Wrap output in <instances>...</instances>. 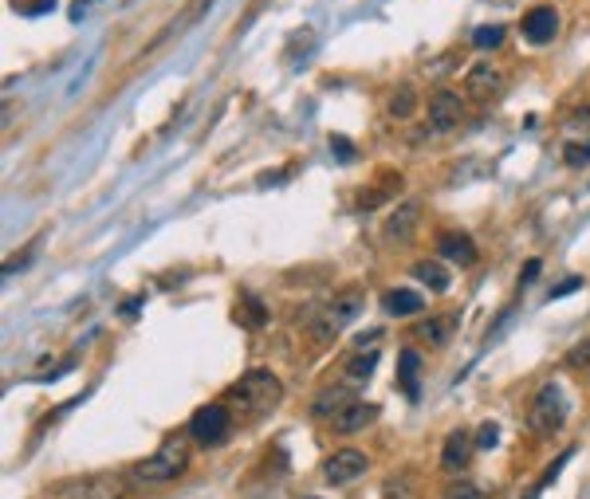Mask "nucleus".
<instances>
[{
    "instance_id": "nucleus-1",
    "label": "nucleus",
    "mask_w": 590,
    "mask_h": 499,
    "mask_svg": "<svg viewBox=\"0 0 590 499\" xmlns=\"http://www.w3.org/2000/svg\"><path fill=\"white\" fill-rule=\"evenodd\" d=\"M224 401H229V409L244 413V417H264L283 401V382L271 370H248L229 386Z\"/></svg>"
},
{
    "instance_id": "nucleus-2",
    "label": "nucleus",
    "mask_w": 590,
    "mask_h": 499,
    "mask_svg": "<svg viewBox=\"0 0 590 499\" xmlns=\"http://www.w3.org/2000/svg\"><path fill=\"white\" fill-rule=\"evenodd\" d=\"M185 468H189V441L185 436H170V441H162L158 453H150L146 460H138L130 468V484L134 488H162V484L182 480Z\"/></svg>"
},
{
    "instance_id": "nucleus-3",
    "label": "nucleus",
    "mask_w": 590,
    "mask_h": 499,
    "mask_svg": "<svg viewBox=\"0 0 590 499\" xmlns=\"http://www.w3.org/2000/svg\"><path fill=\"white\" fill-rule=\"evenodd\" d=\"M126 480L118 472H91V476H71L52 484L40 499H123Z\"/></svg>"
},
{
    "instance_id": "nucleus-4",
    "label": "nucleus",
    "mask_w": 590,
    "mask_h": 499,
    "mask_svg": "<svg viewBox=\"0 0 590 499\" xmlns=\"http://www.w3.org/2000/svg\"><path fill=\"white\" fill-rule=\"evenodd\" d=\"M563 421H566V397H563V389L547 382V386H539L536 389V397H531V406H527V429L536 433V436H555L563 429Z\"/></svg>"
},
{
    "instance_id": "nucleus-5",
    "label": "nucleus",
    "mask_w": 590,
    "mask_h": 499,
    "mask_svg": "<svg viewBox=\"0 0 590 499\" xmlns=\"http://www.w3.org/2000/svg\"><path fill=\"white\" fill-rule=\"evenodd\" d=\"M189 436L205 448H221L232 436V409L229 406H201L189 417Z\"/></svg>"
},
{
    "instance_id": "nucleus-6",
    "label": "nucleus",
    "mask_w": 590,
    "mask_h": 499,
    "mask_svg": "<svg viewBox=\"0 0 590 499\" xmlns=\"http://www.w3.org/2000/svg\"><path fill=\"white\" fill-rule=\"evenodd\" d=\"M359 311H362V295H359V291L339 295V299H330V303H327V311H319V318L311 323V335H315L319 342H330L342 327L359 318Z\"/></svg>"
},
{
    "instance_id": "nucleus-7",
    "label": "nucleus",
    "mask_w": 590,
    "mask_h": 499,
    "mask_svg": "<svg viewBox=\"0 0 590 499\" xmlns=\"http://www.w3.org/2000/svg\"><path fill=\"white\" fill-rule=\"evenodd\" d=\"M370 472V456L362 448H335L327 460H323V480L330 488H347V484L362 480Z\"/></svg>"
},
{
    "instance_id": "nucleus-8",
    "label": "nucleus",
    "mask_w": 590,
    "mask_h": 499,
    "mask_svg": "<svg viewBox=\"0 0 590 499\" xmlns=\"http://www.w3.org/2000/svg\"><path fill=\"white\" fill-rule=\"evenodd\" d=\"M519 32H524V40L527 44H551L555 35H559V12H555L551 5H536V8H527L524 12V20H519Z\"/></svg>"
},
{
    "instance_id": "nucleus-9",
    "label": "nucleus",
    "mask_w": 590,
    "mask_h": 499,
    "mask_svg": "<svg viewBox=\"0 0 590 499\" xmlns=\"http://www.w3.org/2000/svg\"><path fill=\"white\" fill-rule=\"evenodd\" d=\"M465 122V99H460L457 91H433L429 99V126L437 134H445V130H457Z\"/></svg>"
},
{
    "instance_id": "nucleus-10",
    "label": "nucleus",
    "mask_w": 590,
    "mask_h": 499,
    "mask_svg": "<svg viewBox=\"0 0 590 499\" xmlns=\"http://www.w3.org/2000/svg\"><path fill=\"white\" fill-rule=\"evenodd\" d=\"M418 220H421V201H401V205L389 212L386 224H382V236H386V244H409L413 240V229H418Z\"/></svg>"
},
{
    "instance_id": "nucleus-11",
    "label": "nucleus",
    "mask_w": 590,
    "mask_h": 499,
    "mask_svg": "<svg viewBox=\"0 0 590 499\" xmlns=\"http://www.w3.org/2000/svg\"><path fill=\"white\" fill-rule=\"evenodd\" d=\"M465 91H468V99H477V103L496 99V94L504 91V75H500V67L488 64V59H480L477 67H468V75H465Z\"/></svg>"
},
{
    "instance_id": "nucleus-12",
    "label": "nucleus",
    "mask_w": 590,
    "mask_h": 499,
    "mask_svg": "<svg viewBox=\"0 0 590 499\" xmlns=\"http://www.w3.org/2000/svg\"><path fill=\"white\" fill-rule=\"evenodd\" d=\"M437 256L441 259H448V264H457V268H472L480 259V248H477V240H472L468 232H441L437 236Z\"/></svg>"
},
{
    "instance_id": "nucleus-13",
    "label": "nucleus",
    "mask_w": 590,
    "mask_h": 499,
    "mask_svg": "<svg viewBox=\"0 0 590 499\" xmlns=\"http://www.w3.org/2000/svg\"><path fill=\"white\" fill-rule=\"evenodd\" d=\"M374 421H378V406H374V401H362V397H354L350 406L339 413V417H330V429H335L339 436H354V433L370 429Z\"/></svg>"
},
{
    "instance_id": "nucleus-14",
    "label": "nucleus",
    "mask_w": 590,
    "mask_h": 499,
    "mask_svg": "<svg viewBox=\"0 0 590 499\" xmlns=\"http://www.w3.org/2000/svg\"><path fill=\"white\" fill-rule=\"evenodd\" d=\"M472 448H477V436H468L465 429H453V433L445 436V445H441V468H445V472L468 468Z\"/></svg>"
},
{
    "instance_id": "nucleus-15",
    "label": "nucleus",
    "mask_w": 590,
    "mask_h": 499,
    "mask_svg": "<svg viewBox=\"0 0 590 499\" xmlns=\"http://www.w3.org/2000/svg\"><path fill=\"white\" fill-rule=\"evenodd\" d=\"M382 311L389 315V318H409V315H418V311H425V299L413 288H389L386 295H382Z\"/></svg>"
},
{
    "instance_id": "nucleus-16",
    "label": "nucleus",
    "mask_w": 590,
    "mask_h": 499,
    "mask_svg": "<svg viewBox=\"0 0 590 499\" xmlns=\"http://www.w3.org/2000/svg\"><path fill=\"white\" fill-rule=\"evenodd\" d=\"M350 401H354L350 386H330V389H323V394L311 401V413H315V417H339Z\"/></svg>"
},
{
    "instance_id": "nucleus-17",
    "label": "nucleus",
    "mask_w": 590,
    "mask_h": 499,
    "mask_svg": "<svg viewBox=\"0 0 590 499\" xmlns=\"http://www.w3.org/2000/svg\"><path fill=\"white\" fill-rule=\"evenodd\" d=\"M413 279L418 283H425L429 291H437V295H445L448 291V271L437 264V259H421V264H413V271H409Z\"/></svg>"
},
{
    "instance_id": "nucleus-18",
    "label": "nucleus",
    "mask_w": 590,
    "mask_h": 499,
    "mask_svg": "<svg viewBox=\"0 0 590 499\" xmlns=\"http://www.w3.org/2000/svg\"><path fill=\"white\" fill-rule=\"evenodd\" d=\"M448 335H453V318H425V323H418V330H413V338L418 342H429L433 350H441Z\"/></svg>"
},
{
    "instance_id": "nucleus-19",
    "label": "nucleus",
    "mask_w": 590,
    "mask_h": 499,
    "mask_svg": "<svg viewBox=\"0 0 590 499\" xmlns=\"http://www.w3.org/2000/svg\"><path fill=\"white\" fill-rule=\"evenodd\" d=\"M374 366H378V350L354 354V358H350L347 366H342V374H347V386H362V382H370Z\"/></svg>"
},
{
    "instance_id": "nucleus-20",
    "label": "nucleus",
    "mask_w": 590,
    "mask_h": 499,
    "mask_svg": "<svg viewBox=\"0 0 590 499\" xmlns=\"http://www.w3.org/2000/svg\"><path fill=\"white\" fill-rule=\"evenodd\" d=\"M418 374H421L418 350H401V358H398V382H401V389H406L409 397H418Z\"/></svg>"
},
{
    "instance_id": "nucleus-21",
    "label": "nucleus",
    "mask_w": 590,
    "mask_h": 499,
    "mask_svg": "<svg viewBox=\"0 0 590 499\" xmlns=\"http://www.w3.org/2000/svg\"><path fill=\"white\" fill-rule=\"evenodd\" d=\"M241 303H244V327H264L268 323V307H264V299L260 295H252V291H241Z\"/></svg>"
},
{
    "instance_id": "nucleus-22",
    "label": "nucleus",
    "mask_w": 590,
    "mask_h": 499,
    "mask_svg": "<svg viewBox=\"0 0 590 499\" xmlns=\"http://www.w3.org/2000/svg\"><path fill=\"white\" fill-rule=\"evenodd\" d=\"M413 111H418V91L413 87H398L394 94H389V114L394 118H409Z\"/></svg>"
},
{
    "instance_id": "nucleus-23",
    "label": "nucleus",
    "mask_w": 590,
    "mask_h": 499,
    "mask_svg": "<svg viewBox=\"0 0 590 499\" xmlns=\"http://www.w3.org/2000/svg\"><path fill=\"white\" fill-rule=\"evenodd\" d=\"M563 161L571 165V170H590V138L566 142V146H563Z\"/></svg>"
},
{
    "instance_id": "nucleus-24",
    "label": "nucleus",
    "mask_w": 590,
    "mask_h": 499,
    "mask_svg": "<svg viewBox=\"0 0 590 499\" xmlns=\"http://www.w3.org/2000/svg\"><path fill=\"white\" fill-rule=\"evenodd\" d=\"M441 499H488V492H484L480 484H472V480H457V484H448V488L441 492Z\"/></svg>"
},
{
    "instance_id": "nucleus-25",
    "label": "nucleus",
    "mask_w": 590,
    "mask_h": 499,
    "mask_svg": "<svg viewBox=\"0 0 590 499\" xmlns=\"http://www.w3.org/2000/svg\"><path fill=\"white\" fill-rule=\"evenodd\" d=\"M472 44L477 47H500L504 44V24H484V28L472 32Z\"/></svg>"
},
{
    "instance_id": "nucleus-26",
    "label": "nucleus",
    "mask_w": 590,
    "mask_h": 499,
    "mask_svg": "<svg viewBox=\"0 0 590 499\" xmlns=\"http://www.w3.org/2000/svg\"><path fill=\"white\" fill-rule=\"evenodd\" d=\"M386 499H418V488H413L409 476H389L386 480Z\"/></svg>"
},
{
    "instance_id": "nucleus-27",
    "label": "nucleus",
    "mask_w": 590,
    "mask_h": 499,
    "mask_svg": "<svg viewBox=\"0 0 590 499\" xmlns=\"http://www.w3.org/2000/svg\"><path fill=\"white\" fill-rule=\"evenodd\" d=\"M496 445H500V425L484 421L480 429H477V448H484V453H488V448H496Z\"/></svg>"
},
{
    "instance_id": "nucleus-28",
    "label": "nucleus",
    "mask_w": 590,
    "mask_h": 499,
    "mask_svg": "<svg viewBox=\"0 0 590 499\" xmlns=\"http://www.w3.org/2000/svg\"><path fill=\"white\" fill-rule=\"evenodd\" d=\"M330 150H335L339 161H354V142H347L342 134H330Z\"/></svg>"
},
{
    "instance_id": "nucleus-29",
    "label": "nucleus",
    "mask_w": 590,
    "mask_h": 499,
    "mask_svg": "<svg viewBox=\"0 0 590 499\" xmlns=\"http://www.w3.org/2000/svg\"><path fill=\"white\" fill-rule=\"evenodd\" d=\"M566 366H590V338L566 350Z\"/></svg>"
},
{
    "instance_id": "nucleus-30",
    "label": "nucleus",
    "mask_w": 590,
    "mask_h": 499,
    "mask_svg": "<svg viewBox=\"0 0 590 499\" xmlns=\"http://www.w3.org/2000/svg\"><path fill=\"white\" fill-rule=\"evenodd\" d=\"M539 271H543V264H539V259H527V264L519 268V288H531V283L539 279Z\"/></svg>"
},
{
    "instance_id": "nucleus-31",
    "label": "nucleus",
    "mask_w": 590,
    "mask_h": 499,
    "mask_svg": "<svg viewBox=\"0 0 590 499\" xmlns=\"http://www.w3.org/2000/svg\"><path fill=\"white\" fill-rule=\"evenodd\" d=\"M578 288H583V276H566V283H559V288H551L547 299H563V295H571V291H578Z\"/></svg>"
},
{
    "instance_id": "nucleus-32",
    "label": "nucleus",
    "mask_w": 590,
    "mask_h": 499,
    "mask_svg": "<svg viewBox=\"0 0 590 499\" xmlns=\"http://www.w3.org/2000/svg\"><path fill=\"white\" fill-rule=\"evenodd\" d=\"M142 303H146V299H142V295H130V299H126L123 307H118V311H123V318H134V315H138V307H142Z\"/></svg>"
},
{
    "instance_id": "nucleus-33",
    "label": "nucleus",
    "mask_w": 590,
    "mask_h": 499,
    "mask_svg": "<svg viewBox=\"0 0 590 499\" xmlns=\"http://www.w3.org/2000/svg\"><path fill=\"white\" fill-rule=\"evenodd\" d=\"M382 197H386V193H378V189H374V193H366V197H359V209L366 212V209H374V205H382Z\"/></svg>"
},
{
    "instance_id": "nucleus-34",
    "label": "nucleus",
    "mask_w": 590,
    "mask_h": 499,
    "mask_svg": "<svg viewBox=\"0 0 590 499\" xmlns=\"http://www.w3.org/2000/svg\"><path fill=\"white\" fill-rule=\"evenodd\" d=\"M571 126L590 130V106H583V111H575V114H571Z\"/></svg>"
},
{
    "instance_id": "nucleus-35",
    "label": "nucleus",
    "mask_w": 590,
    "mask_h": 499,
    "mask_svg": "<svg viewBox=\"0 0 590 499\" xmlns=\"http://www.w3.org/2000/svg\"><path fill=\"white\" fill-rule=\"evenodd\" d=\"M307 499H315V495H307Z\"/></svg>"
}]
</instances>
